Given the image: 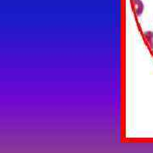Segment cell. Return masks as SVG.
<instances>
[{
	"mask_svg": "<svg viewBox=\"0 0 153 153\" xmlns=\"http://www.w3.org/2000/svg\"><path fill=\"white\" fill-rule=\"evenodd\" d=\"M133 9L137 16H140L145 10V5L142 0H133Z\"/></svg>",
	"mask_w": 153,
	"mask_h": 153,
	"instance_id": "obj_1",
	"label": "cell"
},
{
	"mask_svg": "<svg viewBox=\"0 0 153 153\" xmlns=\"http://www.w3.org/2000/svg\"><path fill=\"white\" fill-rule=\"evenodd\" d=\"M144 37L146 39L148 45L153 49V32L152 31H146L144 33Z\"/></svg>",
	"mask_w": 153,
	"mask_h": 153,
	"instance_id": "obj_2",
	"label": "cell"
}]
</instances>
